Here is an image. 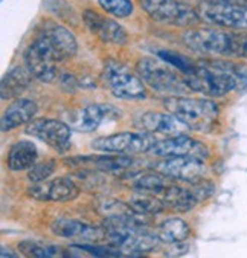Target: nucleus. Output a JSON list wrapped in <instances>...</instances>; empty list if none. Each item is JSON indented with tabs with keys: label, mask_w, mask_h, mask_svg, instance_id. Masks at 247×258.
I'll list each match as a JSON object with an SVG mask.
<instances>
[{
	"label": "nucleus",
	"mask_w": 247,
	"mask_h": 258,
	"mask_svg": "<svg viewBox=\"0 0 247 258\" xmlns=\"http://www.w3.org/2000/svg\"><path fill=\"white\" fill-rule=\"evenodd\" d=\"M245 78L244 66H236L223 60H203L197 63L185 81L192 92L208 98H220L239 87Z\"/></svg>",
	"instance_id": "obj_1"
},
{
	"label": "nucleus",
	"mask_w": 247,
	"mask_h": 258,
	"mask_svg": "<svg viewBox=\"0 0 247 258\" xmlns=\"http://www.w3.org/2000/svg\"><path fill=\"white\" fill-rule=\"evenodd\" d=\"M183 41L194 52L203 55H221L227 58H247V32L220 31L215 28L188 29Z\"/></svg>",
	"instance_id": "obj_2"
},
{
	"label": "nucleus",
	"mask_w": 247,
	"mask_h": 258,
	"mask_svg": "<svg viewBox=\"0 0 247 258\" xmlns=\"http://www.w3.org/2000/svg\"><path fill=\"white\" fill-rule=\"evenodd\" d=\"M106 237L121 252L134 255L151 252L157 247L160 238L136 220V213L122 216H109L104 223Z\"/></svg>",
	"instance_id": "obj_3"
},
{
	"label": "nucleus",
	"mask_w": 247,
	"mask_h": 258,
	"mask_svg": "<svg viewBox=\"0 0 247 258\" xmlns=\"http://www.w3.org/2000/svg\"><path fill=\"white\" fill-rule=\"evenodd\" d=\"M167 112L179 118L189 130L199 133H209L215 128L220 109L209 98H191V96H168L163 101Z\"/></svg>",
	"instance_id": "obj_4"
},
{
	"label": "nucleus",
	"mask_w": 247,
	"mask_h": 258,
	"mask_svg": "<svg viewBox=\"0 0 247 258\" xmlns=\"http://www.w3.org/2000/svg\"><path fill=\"white\" fill-rule=\"evenodd\" d=\"M139 7L151 20L177 28H192L202 20L197 10L180 0H139Z\"/></svg>",
	"instance_id": "obj_5"
},
{
	"label": "nucleus",
	"mask_w": 247,
	"mask_h": 258,
	"mask_svg": "<svg viewBox=\"0 0 247 258\" xmlns=\"http://www.w3.org/2000/svg\"><path fill=\"white\" fill-rule=\"evenodd\" d=\"M136 72L146 86L160 93H171L173 96H177L191 90L185 78L179 77V74L173 72L168 66H163L153 58L139 60L136 64Z\"/></svg>",
	"instance_id": "obj_6"
},
{
	"label": "nucleus",
	"mask_w": 247,
	"mask_h": 258,
	"mask_svg": "<svg viewBox=\"0 0 247 258\" xmlns=\"http://www.w3.org/2000/svg\"><path fill=\"white\" fill-rule=\"evenodd\" d=\"M200 19L227 29H247V7L235 0H205L197 7Z\"/></svg>",
	"instance_id": "obj_7"
},
{
	"label": "nucleus",
	"mask_w": 247,
	"mask_h": 258,
	"mask_svg": "<svg viewBox=\"0 0 247 258\" xmlns=\"http://www.w3.org/2000/svg\"><path fill=\"white\" fill-rule=\"evenodd\" d=\"M156 142L157 139L153 136V133L140 130V132H122L104 138H98L90 144V147L101 153H115V154H127V156H130V154L148 153Z\"/></svg>",
	"instance_id": "obj_8"
},
{
	"label": "nucleus",
	"mask_w": 247,
	"mask_h": 258,
	"mask_svg": "<svg viewBox=\"0 0 247 258\" xmlns=\"http://www.w3.org/2000/svg\"><path fill=\"white\" fill-rule=\"evenodd\" d=\"M35 40L58 63H63V61L72 58L78 50L76 38L70 32V29H67L66 26H63L54 20H47L43 23Z\"/></svg>",
	"instance_id": "obj_9"
},
{
	"label": "nucleus",
	"mask_w": 247,
	"mask_h": 258,
	"mask_svg": "<svg viewBox=\"0 0 247 258\" xmlns=\"http://www.w3.org/2000/svg\"><path fill=\"white\" fill-rule=\"evenodd\" d=\"M214 191V185L205 179L191 183V186H182L171 183L162 192V202L167 210L176 213H188L195 208L197 203L206 200Z\"/></svg>",
	"instance_id": "obj_10"
},
{
	"label": "nucleus",
	"mask_w": 247,
	"mask_h": 258,
	"mask_svg": "<svg viewBox=\"0 0 247 258\" xmlns=\"http://www.w3.org/2000/svg\"><path fill=\"white\" fill-rule=\"evenodd\" d=\"M104 84L110 89L113 96L119 99H140L145 98L146 90L139 75L130 72L125 66L110 61L104 68Z\"/></svg>",
	"instance_id": "obj_11"
},
{
	"label": "nucleus",
	"mask_w": 247,
	"mask_h": 258,
	"mask_svg": "<svg viewBox=\"0 0 247 258\" xmlns=\"http://www.w3.org/2000/svg\"><path fill=\"white\" fill-rule=\"evenodd\" d=\"M25 133L40 139L58 153H66L70 148L72 127L60 119L37 118L26 124Z\"/></svg>",
	"instance_id": "obj_12"
},
{
	"label": "nucleus",
	"mask_w": 247,
	"mask_h": 258,
	"mask_svg": "<svg viewBox=\"0 0 247 258\" xmlns=\"http://www.w3.org/2000/svg\"><path fill=\"white\" fill-rule=\"evenodd\" d=\"M153 156L167 159V158H177V156H192L197 159L205 161L208 158V148L202 142L197 139L188 136V135H176V136H168L167 139L157 141L153 148L148 151Z\"/></svg>",
	"instance_id": "obj_13"
},
{
	"label": "nucleus",
	"mask_w": 247,
	"mask_h": 258,
	"mask_svg": "<svg viewBox=\"0 0 247 258\" xmlns=\"http://www.w3.org/2000/svg\"><path fill=\"white\" fill-rule=\"evenodd\" d=\"M28 196L37 202H51V203H64L78 197V185L67 176L47 179L38 183H32L28 188Z\"/></svg>",
	"instance_id": "obj_14"
},
{
	"label": "nucleus",
	"mask_w": 247,
	"mask_h": 258,
	"mask_svg": "<svg viewBox=\"0 0 247 258\" xmlns=\"http://www.w3.org/2000/svg\"><path fill=\"white\" fill-rule=\"evenodd\" d=\"M154 170L165 174L173 180H180L186 183H195L203 179L205 161L192 156H177L162 159L154 165Z\"/></svg>",
	"instance_id": "obj_15"
},
{
	"label": "nucleus",
	"mask_w": 247,
	"mask_h": 258,
	"mask_svg": "<svg viewBox=\"0 0 247 258\" xmlns=\"http://www.w3.org/2000/svg\"><path fill=\"white\" fill-rule=\"evenodd\" d=\"M23 60L32 77L40 80L41 83H54L58 78V61L37 40H34L26 47Z\"/></svg>",
	"instance_id": "obj_16"
},
{
	"label": "nucleus",
	"mask_w": 247,
	"mask_h": 258,
	"mask_svg": "<svg viewBox=\"0 0 247 258\" xmlns=\"http://www.w3.org/2000/svg\"><path fill=\"white\" fill-rule=\"evenodd\" d=\"M121 112L110 104H89L79 110H76L70 116V127L83 132L90 133L95 132L100 125H103L109 119H119Z\"/></svg>",
	"instance_id": "obj_17"
},
{
	"label": "nucleus",
	"mask_w": 247,
	"mask_h": 258,
	"mask_svg": "<svg viewBox=\"0 0 247 258\" xmlns=\"http://www.w3.org/2000/svg\"><path fill=\"white\" fill-rule=\"evenodd\" d=\"M83 22L93 35H96L104 43L125 44L128 40L125 29L116 20L104 17L103 14L93 10H86L83 13Z\"/></svg>",
	"instance_id": "obj_18"
},
{
	"label": "nucleus",
	"mask_w": 247,
	"mask_h": 258,
	"mask_svg": "<svg viewBox=\"0 0 247 258\" xmlns=\"http://www.w3.org/2000/svg\"><path fill=\"white\" fill-rule=\"evenodd\" d=\"M51 231L54 235L75 240L76 243H92L106 237V229H100L96 226L87 225L73 219H58L51 225Z\"/></svg>",
	"instance_id": "obj_19"
},
{
	"label": "nucleus",
	"mask_w": 247,
	"mask_h": 258,
	"mask_svg": "<svg viewBox=\"0 0 247 258\" xmlns=\"http://www.w3.org/2000/svg\"><path fill=\"white\" fill-rule=\"evenodd\" d=\"M136 125L148 133H160L167 136H176L183 135L186 130H189L179 118H176L173 113L165 112H146L140 115L136 121Z\"/></svg>",
	"instance_id": "obj_20"
},
{
	"label": "nucleus",
	"mask_w": 247,
	"mask_h": 258,
	"mask_svg": "<svg viewBox=\"0 0 247 258\" xmlns=\"http://www.w3.org/2000/svg\"><path fill=\"white\" fill-rule=\"evenodd\" d=\"M37 112L38 107L32 99L17 98L10 107L5 109L2 119H0V128L2 132H11L20 125L29 124L32 119H35Z\"/></svg>",
	"instance_id": "obj_21"
},
{
	"label": "nucleus",
	"mask_w": 247,
	"mask_h": 258,
	"mask_svg": "<svg viewBox=\"0 0 247 258\" xmlns=\"http://www.w3.org/2000/svg\"><path fill=\"white\" fill-rule=\"evenodd\" d=\"M31 81H32V74L28 71L26 66L25 68L14 66L11 71H8L4 75L2 83H0V96H2V101L20 98V95L31 86Z\"/></svg>",
	"instance_id": "obj_22"
},
{
	"label": "nucleus",
	"mask_w": 247,
	"mask_h": 258,
	"mask_svg": "<svg viewBox=\"0 0 247 258\" xmlns=\"http://www.w3.org/2000/svg\"><path fill=\"white\" fill-rule=\"evenodd\" d=\"M38 150L31 141H19L16 142L8 153V168L11 171H25L37 164Z\"/></svg>",
	"instance_id": "obj_23"
},
{
	"label": "nucleus",
	"mask_w": 247,
	"mask_h": 258,
	"mask_svg": "<svg viewBox=\"0 0 247 258\" xmlns=\"http://www.w3.org/2000/svg\"><path fill=\"white\" fill-rule=\"evenodd\" d=\"M157 235H159L160 241H165L168 244L183 243L189 238L191 228L188 226V223L183 219L173 217V219H167L165 222L160 223Z\"/></svg>",
	"instance_id": "obj_24"
},
{
	"label": "nucleus",
	"mask_w": 247,
	"mask_h": 258,
	"mask_svg": "<svg viewBox=\"0 0 247 258\" xmlns=\"http://www.w3.org/2000/svg\"><path fill=\"white\" fill-rule=\"evenodd\" d=\"M128 205L136 214H140V216H157L165 210L162 199H157L156 196H151V192H146V191L134 192Z\"/></svg>",
	"instance_id": "obj_25"
},
{
	"label": "nucleus",
	"mask_w": 247,
	"mask_h": 258,
	"mask_svg": "<svg viewBox=\"0 0 247 258\" xmlns=\"http://www.w3.org/2000/svg\"><path fill=\"white\" fill-rule=\"evenodd\" d=\"M19 249L23 255L32 258H55L64 255L60 246L37 241V240H23L19 243Z\"/></svg>",
	"instance_id": "obj_26"
},
{
	"label": "nucleus",
	"mask_w": 247,
	"mask_h": 258,
	"mask_svg": "<svg viewBox=\"0 0 247 258\" xmlns=\"http://www.w3.org/2000/svg\"><path fill=\"white\" fill-rule=\"evenodd\" d=\"M171 180L173 179H170L165 174L156 171L154 174H145V176L139 177L134 185H136V188L139 191H146V192H156V194H159V192H163L173 183Z\"/></svg>",
	"instance_id": "obj_27"
},
{
	"label": "nucleus",
	"mask_w": 247,
	"mask_h": 258,
	"mask_svg": "<svg viewBox=\"0 0 247 258\" xmlns=\"http://www.w3.org/2000/svg\"><path fill=\"white\" fill-rule=\"evenodd\" d=\"M101 8L116 19H125L133 14L134 5L131 0H98Z\"/></svg>",
	"instance_id": "obj_28"
},
{
	"label": "nucleus",
	"mask_w": 247,
	"mask_h": 258,
	"mask_svg": "<svg viewBox=\"0 0 247 258\" xmlns=\"http://www.w3.org/2000/svg\"><path fill=\"white\" fill-rule=\"evenodd\" d=\"M157 57L160 60H163L167 64H170V66L176 68L177 71H180L183 75H189L192 72V69L195 68V64L191 60H188L186 57H183L180 54L171 52V50H159Z\"/></svg>",
	"instance_id": "obj_29"
},
{
	"label": "nucleus",
	"mask_w": 247,
	"mask_h": 258,
	"mask_svg": "<svg viewBox=\"0 0 247 258\" xmlns=\"http://www.w3.org/2000/svg\"><path fill=\"white\" fill-rule=\"evenodd\" d=\"M57 168V162L54 159H49V161H43L40 164H35L34 167L29 168L28 171V180L32 183H38L43 180H47Z\"/></svg>",
	"instance_id": "obj_30"
},
{
	"label": "nucleus",
	"mask_w": 247,
	"mask_h": 258,
	"mask_svg": "<svg viewBox=\"0 0 247 258\" xmlns=\"http://www.w3.org/2000/svg\"><path fill=\"white\" fill-rule=\"evenodd\" d=\"M73 247L78 250L87 252L89 255H93V256H121L122 255V252L116 247H113V249L103 247V246H96L92 243H75Z\"/></svg>",
	"instance_id": "obj_31"
},
{
	"label": "nucleus",
	"mask_w": 247,
	"mask_h": 258,
	"mask_svg": "<svg viewBox=\"0 0 247 258\" xmlns=\"http://www.w3.org/2000/svg\"><path fill=\"white\" fill-rule=\"evenodd\" d=\"M11 249L10 247H7V246H2V252H0V253H2V256L5 258V256H17L16 253H13V252H10Z\"/></svg>",
	"instance_id": "obj_32"
},
{
	"label": "nucleus",
	"mask_w": 247,
	"mask_h": 258,
	"mask_svg": "<svg viewBox=\"0 0 247 258\" xmlns=\"http://www.w3.org/2000/svg\"><path fill=\"white\" fill-rule=\"evenodd\" d=\"M235 2H238V4H242V5H245V7H247V0H235Z\"/></svg>",
	"instance_id": "obj_33"
}]
</instances>
